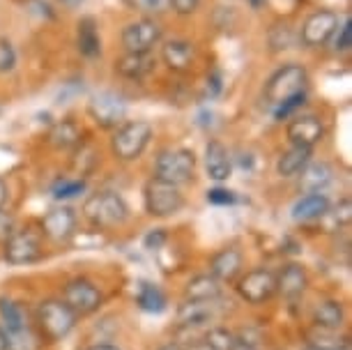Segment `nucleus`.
Listing matches in <instances>:
<instances>
[{"label":"nucleus","instance_id":"nucleus-1","mask_svg":"<svg viewBox=\"0 0 352 350\" xmlns=\"http://www.w3.org/2000/svg\"><path fill=\"white\" fill-rule=\"evenodd\" d=\"M309 88V72L297 63L281 65L274 74L265 83V99L272 107H281L288 99H295L300 95H307Z\"/></svg>","mask_w":352,"mask_h":350},{"label":"nucleus","instance_id":"nucleus-2","mask_svg":"<svg viewBox=\"0 0 352 350\" xmlns=\"http://www.w3.org/2000/svg\"><path fill=\"white\" fill-rule=\"evenodd\" d=\"M83 215L95 228H118L129 219V208L116 191H97L83 203Z\"/></svg>","mask_w":352,"mask_h":350},{"label":"nucleus","instance_id":"nucleus-3","mask_svg":"<svg viewBox=\"0 0 352 350\" xmlns=\"http://www.w3.org/2000/svg\"><path fill=\"white\" fill-rule=\"evenodd\" d=\"M152 138V124L145 120H129L122 122L111 138V150L118 160L134 162L138 160Z\"/></svg>","mask_w":352,"mask_h":350},{"label":"nucleus","instance_id":"nucleus-4","mask_svg":"<svg viewBox=\"0 0 352 350\" xmlns=\"http://www.w3.org/2000/svg\"><path fill=\"white\" fill-rule=\"evenodd\" d=\"M143 203L150 217H173L184 208V196L177 184H170L159 177H150L143 187Z\"/></svg>","mask_w":352,"mask_h":350},{"label":"nucleus","instance_id":"nucleus-5","mask_svg":"<svg viewBox=\"0 0 352 350\" xmlns=\"http://www.w3.org/2000/svg\"><path fill=\"white\" fill-rule=\"evenodd\" d=\"M78 316L63 300H46L37 309V322L49 341H63L76 325Z\"/></svg>","mask_w":352,"mask_h":350},{"label":"nucleus","instance_id":"nucleus-6","mask_svg":"<svg viewBox=\"0 0 352 350\" xmlns=\"http://www.w3.org/2000/svg\"><path fill=\"white\" fill-rule=\"evenodd\" d=\"M155 173V177H159V180H166L180 187V184L189 182L196 173V155L187 148L164 150L157 157Z\"/></svg>","mask_w":352,"mask_h":350},{"label":"nucleus","instance_id":"nucleus-7","mask_svg":"<svg viewBox=\"0 0 352 350\" xmlns=\"http://www.w3.org/2000/svg\"><path fill=\"white\" fill-rule=\"evenodd\" d=\"M164 28L152 17H143L138 21H131L122 30V46L127 54H152V49L162 42Z\"/></svg>","mask_w":352,"mask_h":350},{"label":"nucleus","instance_id":"nucleus-8","mask_svg":"<svg viewBox=\"0 0 352 350\" xmlns=\"http://www.w3.org/2000/svg\"><path fill=\"white\" fill-rule=\"evenodd\" d=\"M5 261L12 265H30L42 259V240L35 230H14L8 240L3 242Z\"/></svg>","mask_w":352,"mask_h":350},{"label":"nucleus","instance_id":"nucleus-9","mask_svg":"<svg viewBox=\"0 0 352 350\" xmlns=\"http://www.w3.org/2000/svg\"><path fill=\"white\" fill-rule=\"evenodd\" d=\"M88 113L99 127L118 129L124 122V116H127V104L122 102V97L113 95V92H99L97 97H92Z\"/></svg>","mask_w":352,"mask_h":350},{"label":"nucleus","instance_id":"nucleus-10","mask_svg":"<svg viewBox=\"0 0 352 350\" xmlns=\"http://www.w3.org/2000/svg\"><path fill=\"white\" fill-rule=\"evenodd\" d=\"M63 302L67 305L76 316H90L102 307V293L95 283L85 279H74L65 286Z\"/></svg>","mask_w":352,"mask_h":350},{"label":"nucleus","instance_id":"nucleus-11","mask_svg":"<svg viewBox=\"0 0 352 350\" xmlns=\"http://www.w3.org/2000/svg\"><path fill=\"white\" fill-rule=\"evenodd\" d=\"M237 293L249 305H263L276 293V276L270 270H251L237 281Z\"/></svg>","mask_w":352,"mask_h":350},{"label":"nucleus","instance_id":"nucleus-12","mask_svg":"<svg viewBox=\"0 0 352 350\" xmlns=\"http://www.w3.org/2000/svg\"><path fill=\"white\" fill-rule=\"evenodd\" d=\"M338 28V17L331 10H318L314 14H309V19L302 25L300 39L304 46L318 49V46L327 44L334 32Z\"/></svg>","mask_w":352,"mask_h":350},{"label":"nucleus","instance_id":"nucleus-13","mask_svg":"<svg viewBox=\"0 0 352 350\" xmlns=\"http://www.w3.org/2000/svg\"><path fill=\"white\" fill-rule=\"evenodd\" d=\"M44 235L53 242H67L76 233V215L72 208H51L42 219Z\"/></svg>","mask_w":352,"mask_h":350},{"label":"nucleus","instance_id":"nucleus-14","mask_svg":"<svg viewBox=\"0 0 352 350\" xmlns=\"http://www.w3.org/2000/svg\"><path fill=\"white\" fill-rule=\"evenodd\" d=\"M285 131H288V138L292 145H302V148H311V150H314V145L320 143L324 136V127H322L320 118H316V116L292 118Z\"/></svg>","mask_w":352,"mask_h":350},{"label":"nucleus","instance_id":"nucleus-15","mask_svg":"<svg viewBox=\"0 0 352 350\" xmlns=\"http://www.w3.org/2000/svg\"><path fill=\"white\" fill-rule=\"evenodd\" d=\"M162 61L170 72H189L196 61V46L189 39H168L162 46Z\"/></svg>","mask_w":352,"mask_h":350},{"label":"nucleus","instance_id":"nucleus-16","mask_svg":"<svg viewBox=\"0 0 352 350\" xmlns=\"http://www.w3.org/2000/svg\"><path fill=\"white\" fill-rule=\"evenodd\" d=\"M331 208L329 198L322 191H314V194H304L302 198H297L295 206H292L290 215L295 221H316L322 219L327 215V210Z\"/></svg>","mask_w":352,"mask_h":350},{"label":"nucleus","instance_id":"nucleus-17","mask_svg":"<svg viewBox=\"0 0 352 350\" xmlns=\"http://www.w3.org/2000/svg\"><path fill=\"white\" fill-rule=\"evenodd\" d=\"M205 168H208V175L214 182H226L230 177L232 162L223 143H219V141L208 143V148H205Z\"/></svg>","mask_w":352,"mask_h":350},{"label":"nucleus","instance_id":"nucleus-18","mask_svg":"<svg viewBox=\"0 0 352 350\" xmlns=\"http://www.w3.org/2000/svg\"><path fill=\"white\" fill-rule=\"evenodd\" d=\"M242 270V254L235 247H226L219 254L212 256L210 261V274L217 276L219 281H232L237 279Z\"/></svg>","mask_w":352,"mask_h":350},{"label":"nucleus","instance_id":"nucleus-19","mask_svg":"<svg viewBox=\"0 0 352 350\" xmlns=\"http://www.w3.org/2000/svg\"><path fill=\"white\" fill-rule=\"evenodd\" d=\"M155 58L150 54H124L116 61V72L122 78H129V81H141V78L155 72Z\"/></svg>","mask_w":352,"mask_h":350},{"label":"nucleus","instance_id":"nucleus-20","mask_svg":"<svg viewBox=\"0 0 352 350\" xmlns=\"http://www.w3.org/2000/svg\"><path fill=\"white\" fill-rule=\"evenodd\" d=\"M307 283H309V276H307V270L297 263H290L281 270V274L276 276V290L281 293L283 297L288 300H295L300 297L304 290H307Z\"/></svg>","mask_w":352,"mask_h":350},{"label":"nucleus","instance_id":"nucleus-21","mask_svg":"<svg viewBox=\"0 0 352 350\" xmlns=\"http://www.w3.org/2000/svg\"><path fill=\"white\" fill-rule=\"evenodd\" d=\"M334 177L329 164L324 162H309L300 173V191L304 194H314V191H322Z\"/></svg>","mask_w":352,"mask_h":350},{"label":"nucleus","instance_id":"nucleus-22","mask_svg":"<svg viewBox=\"0 0 352 350\" xmlns=\"http://www.w3.org/2000/svg\"><path fill=\"white\" fill-rule=\"evenodd\" d=\"M76 46L85 58H97L102 54V37H99V28L95 17H83L78 21L76 30Z\"/></svg>","mask_w":352,"mask_h":350},{"label":"nucleus","instance_id":"nucleus-23","mask_svg":"<svg viewBox=\"0 0 352 350\" xmlns=\"http://www.w3.org/2000/svg\"><path fill=\"white\" fill-rule=\"evenodd\" d=\"M221 297V281L212 274L194 276L187 288H184V300H196V302H217Z\"/></svg>","mask_w":352,"mask_h":350},{"label":"nucleus","instance_id":"nucleus-24","mask_svg":"<svg viewBox=\"0 0 352 350\" xmlns=\"http://www.w3.org/2000/svg\"><path fill=\"white\" fill-rule=\"evenodd\" d=\"M214 302H196V300H184V305L177 309V322L184 327H196L205 325L214 318Z\"/></svg>","mask_w":352,"mask_h":350},{"label":"nucleus","instance_id":"nucleus-25","mask_svg":"<svg viewBox=\"0 0 352 350\" xmlns=\"http://www.w3.org/2000/svg\"><path fill=\"white\" fill-rule=\"evenodd\" d=\"M311 155L314 150L311 148H302V145H292L290 150L278 157L276 162V173L281 177H297L304 171V166L311 162Z\"/></svg>","mask_w":352,"mask_h":350},{"label":"nucleus","instance_id":"nucleus-26","mask_svg":"<svg viewBox=\"0 0 352 350\" xmlns=\"http://www.w3.org/2000/svg\"><path fill=\"white\" fill-rule=\"evenodd\" d=\"M83 131L74 120H60L56 122L49 131V143L58 150H72L81 143Z\"/></svg>","mask_w":352,"mask_h":350},{"label":"nucleus","instance_id":"nucleus-27","mask_svg":"<svg viewBox=\"0 0 352 350\" xmlns=\"http://www.w3.org/2000/svg\"><path fill=\"white\" fill-rule=\"evenodd\" d=\"M343 305L336 300H324L320 302L316 309H314V322L316 327H322V329H338L343 325Z\"/></svg>","mask_w":352,"mask_h":350},{"label":"nucleus","instance_id":"nucleus-28","mask_svg":"<svg viewBox=\"0 0 352 350\" xmlns=\"http://www.w3.org/2000/svg\"><path fill=\"white\" fill-rule=\"evenodd\" d=\"M0 320H3L5 332H8V334L28 329V325H25L23 309L19 307L16 302H12V300H0Z\"/></svg>","mask_w":352,"mask_h":350},{"label":"nucleus","instance_id":"nucleus-29","mask_svg":"<svg viewBox=\"0 0 352 350\" xmlns=\"http://www.w3.org/2000/svg\"><path fill=\"white\" fill-rule=\"evenodd\" d=\"M138 305L141 309L150 314H162L166 309V295L159 290V286H152V283H143L141 293H138Z\"/></svg>","mask_w":352,"mask_h":350},{"label":"nucleus","instance_id":"nucleus-30","mask_svg":"<svg viewBox=\"0 0 352 350\" xmlns=\"http://www.w3.org/2000/svg\"><path fill=\"white\" fill-rule=\"evenodd\" d=\"M127 5L131 10L141 12V14L152 17V19L170 10V0H127Z\"/></svg>","mask_w":352,"mask_h":350},{"label":"nucleus","instance_id":"nucleus-31","mask_svg":"<svg viewBox=\"0 0 352 350\" xmlns=\"http://www.w3.org/2000/svg\"><path fill=\"white\" fill-rule=\"evenodd\" d=\"M85 191V182L83 180H60L53 184V196L58 201H67V198H76L78 194Z\"/></svg>","mask_w":352,"mask_h":350},{"label":"nucleus","instance_id":"nucleus-32","mask_svg":"<svg viewBox=\"0 0 352 350\" xmlns=\"http://www.w3.org/2000/svg\"><path fill=\"white\" fill-rule=\"evenodd\" d=\"M205 343H210L214 350H228L235 341V334L228 332L226 327H212L208 334H205Z\"/></svg>","mask_w":352,"mask_h":350},{"label":"nucleus","instance_id":"nucleus-33","mask_svg":"<svg viewBox=\"0 0 352 350\" xmlns=\"http://www.w3.org/2000/svg\"><path fill=\"white\" fill-rule=\"evenodd\" d=\"M350 201H348V198H345V201H341V203H338V206L334 208V210H327V215H324V217H327V219L331 221V223H334V228H345V226H348V223H350V219H352V212H350ZM324 217H322V219H324Z\"/></svg>","mask_w":352,"mask_h":350},{"label":"nucleus","instance_id":"nucleus-34","mask_svg":"<svg viewBox=\"0 0 352 350\" xmlns=\"http://www.w3.org/2000/svg\"><path fill=\"white\" fill-rule=\"evenodd\" d=\"M336 39H334V49L338 51V54H345V51H350L352 46V19L348 17L345 21L336 28Z\"/></svg>","mask_w":352,"mask_h":350},{"label":"nucleus","instance_id":"nucleus-35","mask_svg":"<svg viewBox=\"0 0 352 350\" xmlns=\"http://www.w3.org/2000/svg\"><path fill=\"white\" fill-rule=\"evenodd\" d=\"M208 203H212V206H235L237 196H235V191H230V189L214 187L208 191Z\"/></svg>","mask_w":352,"mask_h":350},{"label":"nucleus","instance_id":"nucleus-36","mask_svg":"<svg viewBox=\"0 0 352 350\" xmlns=\"http://www.w3.org/2000/svg\"><path fill=\"white\" fill-rule=\"evenodd\" d=\"M16 65V54L8 39H0V72H12Z\"/></svg>","mask_w":352,"mask_h":350},{"label":"nucleus","instance_id":"nucleus-37","mask_svg":"<svg viewBox=\"0 0 352 350\" xmlns=\"http://www.w3.org/2000/svg\"><path fill=\"white\" fill-rule=\"evenodd\" d=\"M304 102H307V95H300V97H295V99H288L285 104H281V107H276L274 109V118L276 120H285L292 111H297L300 107H304Z\"/></svg>","mask_w":352,"mask_h":350},{"label":"nucleus","instance_id":"nucleus-38","mask_svg":"<svg viewBox=\"0 0 352 350\" xmlns=\"http://www.w3.org/2000/svg\"><path fill=\"white\" fill-rule=\"evenodd\" d=\"M201 8V0H170V10L177 17H191Z\"/></svg>","mask_w":352,"mask_h":350},{"label":"nucleus","instance_id":"nucleus-39","mask_svg":"<svg viewBox=\"0 0 352 350\" xmlns=\"http://www.w3.org/2000/svg\"><path fill=\"white\" fill-rule=\"evenodd\" d=\"M16 230V221L8 210L0 208V242H5L8 237Z\"/></svg>","mask_w":352,"mask_h":350},{"label":"nucleus","instance_id":"nucleus-40","mask_svg":"<svg viewBox=\"0 0 352 350\" xmlns=\"http://www.w3.org/2000/svg\"><path fill=\"white\" fill-rule=\"evenodd\" d=\"M228 350H258L256 341H249V339H242V336H235L232 346Z\"/></svg>","mask_w":352,"mask_h":350},{"label":"nucleus","instance_id":"nucleus-41","mask_svg":"<svg viewBox=\"0 0 352 350\" xmlns=\"http://www.w3.org/2000/svg\"><path fill=\"white\" fill-rule=\"evenodd\" d=\"M145 242H148V247H152V244H155V247H159V244L164 242V233H162V230H157V235L155 233L148 235V240H145Z\"/></svg>","mask_w":352,"mask_h":350},{"label":"nucleus","instance_id":"nucleus-42","mask_svg":"<svg viewBox=\"0 0 352 350\" xmlns=\"http://www.w3.org/2000/svg\"><path fill=\"white\" fill-rule=\"evenodd\" d=\"M5 203H8V184L0 180V208H3Z\"/></svg>","mask_w":352,"mask_h":350},{"label":"nucleus","instance_id":"nucleus-43","mask_svg":"<svg viewBox=\"0 0 352 350\" xmlns=\"http://www.w3.org/2000/svg\"><path fill=\"white\" fill-rule=\"evenodd\" d=\"M187 350H214V348H212L210 343H205V341H196V343H191Z\"/></svg>","mask_w":352,"mask_h":350},{"label":"nucleus","instance_id":"nucleus-44","mask_svg":"<svg viewBox=\"0 0 352 350\" xmlns=\"http://www.w3.org/2000/svg\"><path fill=\"white\" fill-rule=\"evenodd\" d=\"M0 350H10V339L5 329H0Z\"/></svg>","mask_w":352,"mask_h":350},{"label":"nucleus","instance_id":"nucleus-45","mask_svg":"<svg viewBox=\"0 0 352 350\" xmlns=\"http://www.w3.org/2000/svg\"><path fill=\"white\" fill-rule=\"evenodd\" d=\"M88 350H120L118 346H113V343H97V346H92Z\"/></svg>","mask_w":352,"mask_h":350},{"label":"nucleus","instance_id":"nucleus-46","mask_svg":"<svg viewBox=\"0 0 352 350\" xmlns=\"http://www.w3.org/2000/svg\"><path fill=\"white\" fill-rule=\"evenodd\" d=\"M60 5H65V8H78V5L83 3V0H58Z\"/></svg>","mask_w":352,"mask_h":350},{"label":"nucleus","instance_id":"nucleus-47","mask_svg":"<svg viewBox=\"0 0 352 350\" xmlns=\"http://www.w3.org/2000/svg\"><path fill=\"white\" fill-rule=\"evenodd\" d=\"M162 350H182V348L177 346V343H166V346H164Z\"/></svg>","mask_w":352,"mask_h":350},{"label":"nucleus","instance_id":"nucleus-48","mask_svg":"<svg viewBox=\"0 0 352 350\" xmlns=\"http://www.w3.org/2000/svg\"><path fill=\"white\" fill-rule=\"evenodd\" d=\"M261 3H263V0H251V5H254V8H258Z\"/></svg>","mask_w":352,"mask_h":350}]
</instances>
